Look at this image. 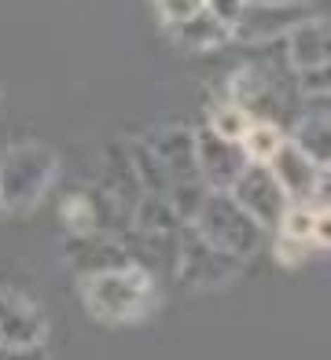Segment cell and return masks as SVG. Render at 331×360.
<instances>
[{"label":"cell","instance_id":"obj_1","mask_svg":"<svg viewBox=\"0 0 331 360\" xmlns=\"http://www.w3.org/2000/svg\"><path fill=\"white\" fill-rule=\"evenodd\" d=\"M81 298L89 313L104 323H129L151 313L155 305V280L140 265H122L99 276L81 280Z\"/></svg>","mask_w":331,"mask_h":360},{"label":"cell","instance_id":"obj_2","mask_svg":"<svg viewBox=\"0 0 331 360\" xmlns=\"http://www.w3.org/2000/svg\"><path fill=\"white\" fill-rule=\"evenodd\" d=\"M56 180V155L41 143H23L0 158V210L26 214Z\"/></svg>","mask_w":331,"mask_h":360},{"label":"cell","instance_id":"obj_3","mask_svg":"<svg viewBox=\"0 0 331 360\" xmlns=\"http://www.w3.org/2000/svg\"><path fill=\"white\" fill-rule=\"evenodd\" d=\"M192 228L210 243V247H218V250L239 257V261L246 254H254L261 236H265V228L246 214L228 191H210L203 210H199V217L192 221Z\"/></svg>","mask_w":331,"mask_h":360},{"label":"cell","instance_id":"obj_4","mask_svg":"<svg viewBox=\"0 0 331 360\" xmlns=\"http://www.w3.org/2000/svg\"><path fill=\"white\" fill-rule=\"evenodd\" d=\"M228 195L265 228V232H280L284 214L291 206V199L284 195V188H280V180L273 176V169L269 166H254V162L236 176V184L228 188Z\"/></svg>","mask_w":331,"mask_h":360},{"label":"cell","instance_id":"obj_5","mask_svg":"<svg viewBox=\"0 0 331 360\" xmlns=\"http://www.w3.org/2000/svg\"><path fill=\"white\" fill-rule=\"evenodd\" d=\"M236 269H239V257H232V254H225L218 247H210V243L188 224L185 239H180V254H177L180 280H185L188 287H210V283L228 280Z\"/></svg>","mask_w":331,"mask_h":360},{"label":"cell","instance_id":"obj_6","mask_svg":"<svg viewBox=\"0 0 331 360\" xmlns=\"http://www.w3.org/2000/svg\"><path fill=\"white\" fill-rule=\"evenodd\" d=\"M195 162H199V176L210 191H228L236 184V176L251 166L239 143L221 140L213 129H195Z\"/></svg>","mask_w":331,"mask_h":360},{"label":"cell","instance_id":"obj_7","mask_svg":"<svg viewBox=\"0 0 331 360\" xmlns=\"http://www.w3.org/2000/svg\"><path fill=\"white\" fill-rule=\"evenodd\" d=\"M48 323L26 294L0 287V346H44Z\"/></svg>","mask_w":331,"mask_h":360},{"label":"cell","instance_id":"obj_8","mask_svg":"<svg viewBox=\"0 0 331 360\" xmlns=\"http://www.w3.org/2000/svg\"><path fill=\"white\" fill-rule=\"evenodd\" d=\"M66 257L70 265L77 269V276H99V272H111V269H122L132 265L125 247L114 236L107 232H85V236H70V247H66Z\"/></svg>","mask_w":331,"mask_h":360},{"label":"cell","instance_id":"obj_9","mask_svg":"<svg viewBox=\"0 0 331 360\" xmlns=\"http://www.w3.org/2000/svg\"><path fill=\"white\" fill-rule=\"evenodd\" d=\"M269 169L280 180V188H284V195L291 202H313V191H317V180H320V166L294 140H287L280 147L276 158L269 162Z\"/></svg>","mask_w":331,"mask_h":360},{"label":"cell","instance_id":"obj_10","mask_svg":"<svg viewBox=\"0 0 331 360\" xmlns=\"http://www.w3.org/2000/svg\"><path fill=\"white\" fill-rule=\"evenodd\" d=\"M147 147L162 158L166 173H170V188L180 180H203L199 176V162H195V133L192 129H158V133L144 136Z\"/></svg>","mask_w":331,"mask_h":360},{"label":"cell","instance_id":"obj_11","mask_svg":"<svg viewBox=\"0 0 331 360\" xmlns=\"http://www.w3.org/2000/svg\"><path fill=\"white\" fill-rule=\"evenodd\" d=\"M287 52H291V63L298 74L331 63V22H306V26L291 30Z\"/></svg>","mask_w":331,"mask_h":360},{"label":"cell","instance_id":"obj_12","mask_svg":"<svg viewBox=\"0 0 331 360\" xmlns=\"http://www.w3.org/2000/svg\"><path fill=\"white\" fill-rule=\"evenodd\" d=\"M173 37L185 44V48H192V52H210V48H221V44L232 41V30L221 19H213V15L203 8L195 19H188L185 26H177Z\"/></svg>","mask_w":331,"mask_h":360},{"label":"cell","instance_id":"obj_13","mask_svg":"<svg viewBox=\"0 0 331 360\" xmlns=\"http://www.w3.org/2000/svg\"><path fill=\"white\" fill-rule=\"evenodd\" d=\"M284 143H287V136H284V129H280L273 118H254L251 129H246V136L239 140L246 162H254V166H269Z\"/></svg>","mask_w":331,"mask_h":360},{"label":"cell","instance_id":"obj_14","mask_svg":"<svg viewBox=\"0 0 331 360\" xmlns=\"http://www.w3.org/2000/svg\"><path fill=\"white\" fill-rule=\"evenodd\" d=\"M125 151L132 158V169H137V180H140V188L144 195H170V173H166L162 166V158L147 147V140H137V143H125Z\"/></svg>","mask_w":331,"mask_h":360},{"label":"cell","instance_id":"obj_15","mask_svg":"<svg viewBox=\"0 0 331 360\" xmlns=\"http://www.w3.org/2000/svg\"><path fill=\"white\" fill-rule=\"evenodd\" d=\"M294 143L320 169H327L331 166V114H309V118H302V125L294 133Z\"/></svg>","mask_w":331,"mask_h":360},{"label":"cell","instance_id":"obj_16","mask_svg":"<svg viewBox=\"0 0 331 360\" xmlns=\"http://www.w3.org/2000/svg\"><path fill=\"white\" fill-rule=\"evenodd\" d=\"M132 224L140 228V232H151V236H173L180 228V217L173 214L170 199H162V195H144L132 210Z\"/></svg>","mask_w":331,"mask_h":360},{"label":"cell","instance_id":"obj_17","mask_svg":"<svg viewBox=\"0 0 331 360\" xmlns=\"http://www.w3.org/2000/svg\"><path fill=\"white\" fill-rule=\"evenodd\" d=\"M251 122H254V114H246L239 103H218L210 110L206 129H213V133H218L221 140H228V143H239L246 136V129H251Z\"/></svg>","mask_w":331,"mask_h":360},{"label":"cell","instance_id":"obj_18","mask_svg":"<svg viewBox=\"0 0 331 360\" xmlns=\"http://www.w3.org/2000/svg\"><path fill=\"white\" fill-rule=\"evenodd\" d=\"M63 221H66V228H70V236L96 232V206H92V191L70 195V199L63 202Z\"/></svg>","mask_w":331,"mask_h":360},{"label":"cell","instance_id":"obj_19","mask_svg":"<svg viewBox=\"0 0 331 360\" xmlns=\"http://www.w3.org/2000/svg\"><path fill=\"white\" fill-rule=\"evenodd\" d=\"M313 221H317V206L313 202H291L287 214H284V224H280V236L313 243Z\"/></svg>","mask_w":331,"mask_h":360},{"label":"cell","instance_id":"obj_20","mask_svg":"<svg viewBox=\"0 0 331 360\" xmlns=\"http://www.w3.org/2000/svg\"><path fill=\"white\" fill-rule=\"evenodd\" d=\"M155 8H158V19L170 30H177V26H185L188 19H195L206 4L203 0H155Z\"/></svg>","mask_w":331,"mask_h":360},{"label":"cell","instance_id":"obj_21","mask_svg":"<svg viewBox=\"0 0 331 360\" xmlns=\"http://www.w3.org/2000/svg\"><path fill=\"white\" fill-rule=\"evenodd\" d=\"M309 254H313V243H306V239H291V236H280V239H276L280 265H302Z\"/></svg>","mask_w":331,"mask_h":360},{"label":"cell","instance_id":"obj_22","mask_svg":"<svg viewBox=\"0 0 331 360\" xmlns=\"http://www.w3.org/2000/svg\"><path fill=\"white\" fill-rule=\"evenodd\" d=\"M206 11L213 19H221L228 30H236L239 19L246 15V0H206Z\"/></svg>","mask_w":331,"mask_h":360},{"label":"cell","instance_id":"obj_23","mask_svg":"<svg viewBox=\"0 0 331 360\" xmlns=\"http://www.w3.org/2000/svg\"><path fill=\"white\" fill-rule=\"evenodd\" d=\"M298 81H302L306 92H331V63L313 67V70H302V74H298Z\"/></svg>","mask_w":331,"mask_h":360},{"label":"cell","instance_id":"obj_24","mask_svg":"<svg viewBox=\"0 0 331 360\" xmlns=\"http://www.w3.org/2000/svg\"><path fill=\"white\" fill-rule=\"evenodd\" d=\"M313 247L331 250V210H317V221H313Z\"/></svg>","mask_w":331,"mask_h":360},{"label":"cell","instance_id":"obj_25","mask_svg":"<svg viewBox=\"0 0 331 360\" xmlns=\"http://www.w3.org/2000/svg\"><path fill=\"white\" fill-rule=\"evenodd\" d=\"M0 360H48L44 346H0Z\"/></svg>","mask_w":331,"mask_h":360},{"label":"cell","instance_id":"obj_26","mask_svg":"<svg viewBox=\"0 0 331 360\" xmlns=\"http://www.w3.org/2000/svg\"><path fill=\"white\" fill-rule=\"evenodd\" d=\"M313 206H317V210H331V166L320 169L317 191H313Z\"/></svg>","mask_w":331,"mask_h":360},{"label":"cell","instance_id":"obj_27","mask_svg":"<svg viewBox=\"0 0 331 360\" xmlns=\"http://www.w3.org/2000/svg\"><path fill=\"white\" fill-rule=\"evenodd\" d=\"M287 0H246V8H284Z\"/></svg>","mask_w":331,"mask_h":360},{"label":"cell","instance_id":"obj_28","mask_svg":"<svg viewBox=\"0 0 331 360\" xmlns=\"http://www.w3.org/2000/svg\"><path fill=\"white\" fill-rule=\"evenodd\" d=\"M203 4H206V0H203Z\"/></svg>","mask_w":331,"mask_h":360}]
</instances>
